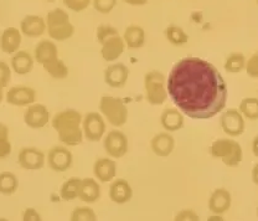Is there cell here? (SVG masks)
<instances>
[{"label":"cell","instance_id":"cell-1","mask_svg":"<svg viewBox=\"0 0 258 221\" xmlns=\"http://www.w3.org/2000/svg\"><path fill=\"white\" fill-rule=\"evenodd\" d=\"M168 96L182 115L209 120L225 109L227 85L219 70L204 59L187 56L171 67Z\"/></svg>","mask_w":258,"mask_h":221},{"label":"cell","instance_id":"cell-2","mask_svg":"<svg viewBox=\"0 0 258 221\" xmlns=\"http://www.w3.org/2000/svg\"><path fill=\"white\" fill-rule=\"evenodd\" d=\"M82 115L76 109H63L52 118V127L58 139L67 147H76L83 141Z\"/></svg>","mask_w":258,"mask_h":221},{"label":"cell","instance_id":"cell-3","mask_svg":"<svg viewBox=\"0 0 258 221\" xmlns=\"http://www.w3.org/2000/svg\"><path fill=\"white\" fill-rule=\"evenodd\" d=\"M210 153L214 158L221 159L227 167H237L243 160V150L238 142L231 138H220L212 142Z\"/></svg>","mask_w":258,"mask_h":221},{"label":"cell","instance_id":"cell-4","mask_svg":"<svg viewBox=\"0 0 258 221\" xmlns=\"http://www.w3.org/2000/svg\"><path fill=\"white\" fill-rule=\"evenodd\" d=\"M145 98L152 106H161L168 98L166 79L160 71L152 70L144 76Z\"/></svg>","mask_w":258,"mask_h":221},{"label":"cell","instance_id":"cell-5","mask_svg":"<svg viewBox=\"0 0 258 221\" xmlns=\"http://www.w3.org/2000/svg\"><path fill=\"white\" fill-rule=\"evenodd\" d=\"M101 115L113 127H122L128 121V107L122 98L113 96H103L99 101Z\"/></svg>","mask_w":258,"mask_h":221},{"label":"cell","instance_id":"cell-6","mask_svg":"<svg viewBox=\"0 0 258 221\" xmlns=\"http://www.w3.org/2000/svg\"><path fill=\"white\" fill-rule=\"evenodd\" d=\"M83 137L90 142H99L106 133V121L99 112H88L82 120Z\"/></svg>","mask_w":258,"mask_h":221},{"label":"cell","instance_id":"cell-7","mask_svg":"<svg viewBox=\"0 0 258 221\" xmlns=\"http://www.w3.org/2000/svg\"><path fill=\"white\" fill-rule=\"evenodd\" d=\"M103 147L109 157L114 159L123 158L127 154L129 149L128 137L122 131L113 129V131H109L107 136L104 137Z\"/></svg>","mask_w":258,"mask_h":221},{"label":"cell","instance_id":"cell-8","mask_svg":"<svg viewBox=\"0 0 258 221\" xmlns=\"http://www.w3.org/2000/svg\"><path fill=\"white\" fill-rule=\"evenodd\" d=\"M220 125H221L222 131L231 138L240 137L241 134H243L244 128H246L244 117L240 111L236 108L224 111L221 115V120H220Z\"/></svg>","mask_w":258,"mask_h":221},{"label":"cell","instance_id":"cell-9","mask_svg":"<svg viewBox=\"0 0 258 221\" xmlns=\"http://www.w3.org/2000/svg\"><path fill=\"white\" fill-rule=\"evenodd\" d=\"M5 99L15 107H29L36 101V91L28 86H14L7 92Z\"/></svg>","mask_w":258,"mask_h":221},{"label":"cell","instance_id":"cell-10","mask_svg":"<svg viewBox=\"0 0 258 221\" xmlns=\"http://www.w3.org/2000/svg\"><path fill=\"white\" fill-rule=\"evenodd\" d=\"M50 121V111L41 103H34L24 112V122L32 129L44 128Z\"/></svg>","mask_w":258,"mask_h":221},{"label":"cell","instance_id":"cell-11","mask_svg":"<svg viewBox=\"0 0 258 221\" xmlns=\"http://www.w3.org/2000/svg\"><path fill=\"white\" fill-rule=\"evenodd\" d=\"M45 153L34 147H26L19 152L18 161L26 171H39L45 165Z\"/></svg>","mask_w":258,"mask_h":221},{"label":"cell","instance_id":"cell-12","mask_svg":"<svg viewBox=\"0 0 258 221\" xmlns=\"http://www.w3.org/2000/svg\"><path fill=\"white\" fill-rule=\"evenodd\" d=\"M72 153L66 147H52L48 150L47 163L50 168L55 172H64L72 165Z\"/></svg>","mask_w":258,"mask_h":221},{"label":"cell","instance_id":"cell-13","mask_svg":"<svg viewBox=\"0 0 258 221\" xmlns=\"http://www.w3.org/2000/svg\"><path fill=\"white\" fill-rule=\"evenodd\" d=\"M129 79V69L122 63L109 65L104 71V81L112 88H122L127 85Z\"/></svg>","mask_w":258,"mask_h":221},{"label":"cell","instance_id":"cell-14","mask_svg":"<svg viewBox=\"0 0 258 221\" xmlns=\"http://www.w3.org/2000/svg\"><path fill=\"white\" fill-rule=\"evenodd\" d=\"M101 45L102 58H103V60L109 61V63H111V61L118 60L125 50V42L119 34L104 40Z\"/></svg>","mask_w":258,"mask_h":221},{"label":"cell","instance_id":"cell-15","mask_svg":"<svg viewBox=\"0 0 258 221\" xmlns=\"http://www.w3.org/2000/svg\"><path fill=\"white\" fill-rule=\"evenodd\" d=\"M150 148L158 157H169L175 148V139L169 132H161L153 137L150 141Z\"/></svg>","mask_w":258,"mask_h":221},{"label":"cell","instance_id":"cell-16","mask_svg":"<svg viewBox=\"0 0 258 221\" xmlns=\"http://www.w3.org/2000/svg\"><path fill=\"white\" fill-rule=\"evenodd\" d=\"M46 29V21L39 15H26L20 23V31L28 37L41 36Z\"/></svg>","mask_w":258,"mask_h":221},{"label":"cell","instance_id":"cell-17","mask_svg":"<svg viewBox=\"0 0 258 221\" xmlns=\"http://www.w3.org/2000/svg\"><path fill=\"white\" fill-rule=\"evenodd\" d=\"M21 45V32L16 28H7L0 35V50L8 55L18 52Z\"/></svg>","mask_w":258,"mask_h":221},{"label":"cell","instance_id":"cell-18","mask_svg":"<svg viewBox=\"0 0 258 221\" xmlns=\"http://www.w3.org/2000/svg\"><path fill=\"white\" fill-rule=\"evenodd\" d=\"M232 198L230 191L226 189H216L211 194L209 200L210 211L215 215H222L231 207Z\"/></svg>","mask_w":258,"mask_h":221},{"label":"cell","instance_id":"cell-19","mask_svg":"<svg viewBox=\"0 0 258 221\" xmlns=\"http://www.w3.org/2000/svg\"><path fill=\"white\" fill-rule=\"evenodd\" d=\"M34 58L36 63L40 65L51 63V61L58 59V48L55 42L51 40H41L35 47Z\"/></svg>","mask_w":258,"mask_h":221},{"label":"cell","instance_id":"cell-20","mask_svg":"<svg viewBox=\"0 0 258 221\" xmlns=\"http://www.w3.org/2000/svg\"><path fill=\"white\" fill-rule=\"evenodd\" d=\"M161 127L166 132H176L180 131L185 125L184 115L179 109L175 108H166L163 111L160 116Z\"/></svg>","mask_w":258,"mask_h":221},{"label":"cell","instance_id":"cell-21","mask_svg":"<svg viewBox=\"0 0 258 221\" xmlns=\"http://www.w3.org/2000/svg\"><path fill=\"white\" fill-rule=\"evenodd\" d=\"M133 196V190L125 179H117L109 187V198L117 204H125Z\"/></svg>","mask_w":258,"mask_h":221},{"label":"cell","instance_id":"cell-22","mask_svg":"<svg viewBox=\"0 0 258 221\" xmlns=\"http://www.w3.org/2000/svg\"><path fill=\"white\" fill-rule=\"evenodd\" d=\"M93 173H95L97 179L101 180V182H111L117 174V164L109 158H101L96 160L95 165H93Z\"/></svg>","mask_w":258,"mask_h":221},{"label":"cell","instance_id":"cell-23","mask_svg":"<svg viewBox=\"0 0 258 221\" xmlns=\"http://www.w3.org/2000/svg\"><path fill=\"white\" fill-rule=\"evenodd\" d=\"M101 196V188L99 184L92 178H85L81 180L79 198L82 201L88 204L96 203Z\"/></svg>","mask_w":258,"mask_h":221},{"label":"cell","instance_id":"cell-24","mask_svg":"<svg viewBox=\"0 0 258 221\" xmlns=\"http://www.w3.org/2000/svg\"><path fill=\"white\" fill-rule=\"evenodd\" d=\"M34 58L28 51H18L12 56V70L18 75H26L31 72L34 67Z\"/></svg>","mask_w":258,"mask_h":221},{"label":"cell","instance_id":"cell-25","mask_svg":"<svg viewBox=\"0 0 258 221\" xmlns=\"http://www.w3.org/2000/svg\"><path fill=\"white\" fill-rule=\"evenodd\" d=\"M123 40L129 48H141L145 44V31L138 25H129L123 35Z\"/></svg>","mask_w":258,"mask_h":221},{"label":"cell","instance_id":"cell-26","mask_svg":"<svg viewBox=\"0 0 258 221\" xmlns=\"http://www.w3.org/2000/svg\"><path fill=\"white\" fill-rule=\"evenodd\" d=\"M81 180L82 179H80V178L72 177L63 183L60 190L61 198H62L63 200L71 201V200H75L76 198H79Z\"/></svg>","mask_w":258,"mask_h":221},{"label":"cell","instance_id":"cell-27","mask_svg":"<svg viewBox=\"0 0 258 221\" xmlns=\"http://www.w3.org/2000/svg\"><path fill=\"white\" fill-rule=\"evenodd\" d=\"M42 66H44L45 71H46L52 79L63 80L66 79L67 75H69V67L66 66V64H64L63 60H61V59H56V60L42 65Z\"/></svg>","mask_w":258,"mask_h":221},{"label":"cell","instance_id":"cell-28","mask_svg":"<svg viewBox=\"0 0 258 221\" xmlns=\"http://www.w3.org/2000/svg\"><path fill=\"white\" fill-rule=\"evenodd\" d=\"M19 180L16 175L12 172H3L0 173V194L12 195L18 190Z\"/></svg>","mask_w":258,"mask_h":221},{"label":"cell","instance_id":"cell-29","mask_svg":"<svg viewBox=\"0 0 258 221\" xmlns=\"http://www.w3.org/2000/svg\"><path fill=\"white\" fill-rule=\"evenodd\" d=\"M165 36L168 41L175 46H182L189 41V35L185 32L184 29L176 25L168 26L165 30Z\"/></svg>","mask_w":258,"mask_h":221},{"label":"cell","instance_id":"cell-30","mask_svg":"<svg viewBox=\"0 0 258 221\" xmlns=\"http://www.w3.org/2000/svg\"><path fill=\"white\" fill-rule=\"evenodd\" d=\"M247 60L243 53L233 52L226 59L225 61V70L231 74H238L242 70L246 69Z\"/></svg>","mask_w":258,"mask_h":221},{"label":"cell","instance_id":"cell-31","mask_svg":"<svg viewBox=\"0 0 258 221\" xmlns=\"http://www.w3.org/2000/svg\"><path fill=\"white\" fill-rule=\"evenodd\" d=\"M48 35L55 41H66L70 37L74 36L75 34V26L71 23L63 24V25L56 26V28L47 29Z\"/></svg>","mask_w":258,"mask_h":221},{"label":"cell","instance_id":"cell-32","mask_svg":"<svg viewBox=\"0 0 258 221\" xmlns=\"http://www.w3.org/2000/svg\"><path fill=\"white\" fill-rule=\"evenodd\" d=\"M238 111L244 118H248L251 121L258 120V98H254V97L243 98L241 101Z\"/></svg>","mask_w":258,"mask_h":221},{"label":"cell","instance_id":"cell-33","mask_svg":"<svg viewBox=\"0 0 258 221\" xmlns=\"http://www.w3.org/2000/svg\"><path fill=\"white\" fill-rule=\"evenodd\" d=\"M70 23V16L61 8H56V9L48 12L46 18V26L47 29L56 28V26L63 25V24Z\"/></svg>","mask_w":258,"mask_h":221},{"label":"cell","instance_id":"cell-34","mask_svg":"<svg viewBox=\"0 0 258 221\" xmlns=\"http://www.w3.org/2000/svg\"><path fill=\"white\" fill-rule=\"evenodd\" d=\"M71 221H97V215L91 207H76L71 214Z\"/></svg>","mask_w":258,"mask_h":221},{"label":"cell","instance_id":"cell-35","mask_svg":"<svg viewBox=\"0 0 258 221\" xmlns=\"http://www.w3.org/2000/svg\"><path fill=\"white\" fill-rule=\"evenodd\" d=\"M93 8L101 14H108L117 5V0H92Z\"/></svg>","mask_w":258,"mask_h":221},{"label":"cell","instance_id":"cell-36","mask_svg":"<svg viewBox=\"0 0 258 221\" xmlns=\"http://www.w3.org/2000/svg\"><path fill=\"white\" fill-rule=\"evenodd\" d=\"M119 32L115 28H113L111 25H99L98 29H97V40H98L99 44L104 41V40L109 39L111 36H114V35H118Z\"/></svg>","mask_w":258,"mask_h":221},{"label":"cell","instance_id":"cell-37","mask_svg":"<svg viewBox=\"0 0 258 221\" xmlns=\"http://www.w3.org/2000/svg\"><path fill=\"white\" fill-rule=\"evenodd\" d=\"M12 80V70L4 61H0V87H7Z\"/></svg>","mask_w":258,"mask_h":221},{"label":"cell","instance_id":"cell-38","mask_svg":"<svg viewBox=\"0 0 258 221\" xmlns=\"http://www.w3.org/2000/svg\"><path fill=\"white\" fill-rule=\"evenodd\" d=\"M247 75L252 79H258V52L252 55L246 64Z\"/></svg>","mask_w":258,"mask_h":221},{"label":"cell","instance_id":"cell-39","mask_svg":"<svg viewBox=\"0 0 258 221\" xmlns=\"http://www.w3.org/2000/svg\"><path fill=\"white\" fill-rule=\"evenodd\" d=\"M91 0H63V4L72 12H82L90 5Z\"/></svg>","mask_w":258,"mask_h":221},{"label":"cell","instance_id":"cell-40","mask_svg":"<svg viewBox=\"0 0 258 221\" xmlns=\"http://www.w3.org/2000/svg\"><path fill=\"white\" fill-rule=\"evenodd\" d=\"M174 221H199V216L194 210L185 209L177 212Z\"/></svg>","mask_w":258,"mask_h":221},{"label":"cell","instance_id":"cell-41","mask_svg":"<svg viewBox=\"0 0 258 221\" xmlns=\"http://www.w3.org/2000/svg\"><path fill=\"white\" fill-rule=\"evenodd\" d=\"M23 221H42V219L36 210L32 209V207H29V209H26L24 211Z\"/></svg>","mask_w":258,"mask_h":221},{"label":"cell","instance_id":"cell-42","mask_svg":"<svg viewBox=\"0 0 258 221\" xmlns=\"http://www.w3.org/2000/svg\"><path fill=\"white\" fill-rule=\"evenodd\" d=\"M10 153H12V143H10L9 139L0 142V159L9 157Z\"/></svg>","mask_w":258,"mask_h":221},{"label":"cell","instance_id":"cell-43","mask_svg":"<svg viewBox=\"0 0 258 221\" xmlns=\"http://www.w3.org/2000/svg\"><path fill=\"white\" fill-rule=\"evenodd\" d=\"M8 139H9V128L7 125L0 122V142L8 141Z\"/></svg>","mask_w":258,"mask_h":221},{"label":"cell","instance_id":"cell-44","mask_svg":"<svg viewBox=\"0 0 258 221\" xmlns=\"http://www.w3.org/2000/svg\"><path fill=\"white\" fill-rule=\"evenodd\" d=\"M252 180H253L254 184L258 185V164H256L252 169Z\"/></svg>","mask_w":258,"mask_h":221},{"label":"cell","instance_id":"cell-45","mask_svg":"<svg viewBox=\"0 0 258 221\" xmlns=\"http://www.w3.org/2000/svg\"><path fill=\"white\" fill-rule=\"evenodd\" d=\"M252 150H253V154L258 158V134L254 137L253 142H252Z\"/></svg>","mask_w":258,"mask_h":221},{"label":"cell","instance_id":"cell-46","mask_svg":"<svg viewBox=\"0 0 258 221\" xmlns=\"http://www.w3.org/2000/svg\"><path fill=\"white\" fill-rule=\"evenodd\" d=\"M123 2L129 5H144L147 0H123Z\"/></svg>","mask_w":258,"mask_h":221},{"label":"cell","instance_id":"cell-47","mask_svg":"<svg viewBox=\"0 0 258 221\" xmlns=\"http://www.w3.org/2000/svg\"><path fill=\"white\" fill-rule=\"evenodd\" d=\"M206 221H225V219L221 216V215H212V216L208 217V220Z\"/></svg>","mask_w":258,"mask_h":221},{"label":"cell","instance_id":"cell-48","mask_svg":"<svg viewBox=\"0 0 258 221\" xmlns=\"http://www.w3.org/2000/svg\"><path fill=\"white\" fill-rule=\"evenodd\" d=\"M3 98H4V92H3V87H0V103L3 102Z\"/></svg>","mask_w":258,"mask_h":221},{"label":"cell","instance_id":"cell-49","mask_svg":"<svg viewBox=\"0 0 258 221\" xmlns=\"http://www.w3.org/2000/svg\"><path fill=\"white\" fill-rule=\"evenodd\" d=\"M0 221H9V220H7V219H0Z\"/></svg>","mask_w":258,"mask_h":221},{"label":"cell","instance_id":"cell-50","mask_svg":"<svg viewBox=\"0 0 258 221\" xmlns=\"http://www.w3.org/2000/svg\"><path fill=\"white\" fill-rule=\"evenodd\" d=\"M46 2H55V0H46Z\"/></svg>","mask_w":258,"mask_h":221},{"label":"cell","instance_id":"cell-51","mask_svg":"<svg viewBox=\"0 0 258 221\" xmlns=\"http://www.w3.org/2000/svg\"><path fill=\"white\" fill-rule=\"evenodd\" d=\"M257 216H258V209H257Z\"/></svg>","mask_w":258,"mask_h":221},{"label":"cell","instance_id":"cell-52","mask_svg":"<svg viewBox=\"0 0 258 221\" xmlns=\"http://www.w3.org/2000/svg\"><path fill=\"white\" fill-rule=\"evenodd\" d=\"M257 5H258V0H257Z\"/></svg>","mask_w":258,"mask_h":221}]
</instances>
